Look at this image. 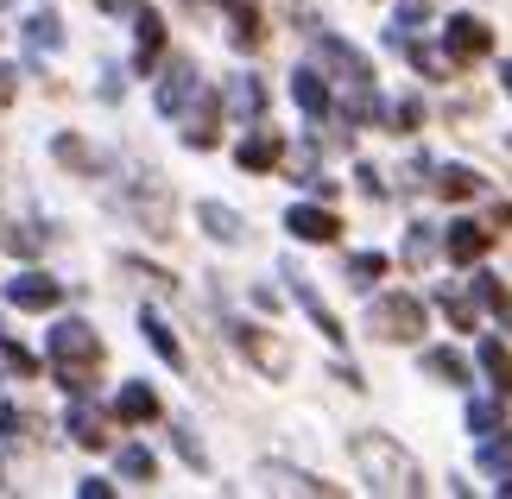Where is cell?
I'll list each match as a JSON object with an SVG mask.
<instances>
[{
	"mask_svg": "<svg viewBox=\"0 0 512 499\" xmlns=\"http://www.w3.org/2000/svg\"><path fill=\"white\" fill-rule=\"evenodd\" d=\"M354 177H361V190H367V196H386V184H380V171H373V165H361Z\"/></svg>",
	"mask_w": 512,
	"mask_h": 499,
	"instance_id": "39",
	"label": "cell"
},
{
	"mask_svg": "<svg viewBox=\"0 0 512 499\" xmlns=\"http://www.w3.org/2000/svg\"><path fill=\"white\" fill-rule=\"evenodd\" d=\"M26 38H32L38 51H57V38H64V32H57L51 13H32V19H26Z\"/></svg>",
	"mask_w": 512,
	"mask_h": 499,
	"instance_id": "31",
	"label": "cell"
},
{
	"mask_svg": "<svg viewBox=\"0 0 512 499\" xmlns=\"http://www.w3.org/2000/svg\"><path fill=\"white\" fill-rule=\"evenodd\" d=\"M500 417H506V398H475L468 405V430L487 436V430H500Z\"/></svg>",
	"mask_w": 512,
	"mask_h": 499,
	"instance_id": "26",
	"label": "cell"
},
{
	"mask_svg": "<svg viewBox=\"0 0 512 499\" xmlns=\"http://www.w3.org/2000/svg\"><path fill=\"white\" fill-rule=\"evenodd\" d=\"M354 462L367 468V487L373 493H424L430 481H424V468L411 462V455L392 443V436H354Z\"/></svg>",
	"mask_w": 512,
	"mask_h": 499,
	"instance_id": "2",
	"label": "cell"
},
{
	"mask_svg": "<svg viewBox=\"0 0 512 499\" xmlns=\"http://www.w3.org/2000/svg\"><path fill=\"white\" fill-rule=\"evenodd\" d=\"M418 127H424V102H418V95H405V102L392 108V133H418Z\"/></svg>",
	"mask_w": 512,
	"mask_h": 499,
	"instance_id": "32",
	"label": "cell"
},
{
	"mask_svg": "<svg viewBox=\"0 0 512 499\" xmlns=\"http://www.w3.org/2000/svg\"><path fill=\"white\" fill-rule=\"evenodd\" d=\"M424 373H437L443 386H468V361L456 348H424Z\"/></svg>",
	"mask_w": 512,
	"mask_h": 499,
	"instance_id": "20",
	"label": "cell"
},
{
	"mask_svg": "<svg viewBox=\"0 0 512 499\" xmlns=\"http://www.w3.org/2000/svg\"><path fill=\"white\" fill-rule=\"evenodd\" d=\"M222 108H234L241 121H260V114H266V83H260V76H234L228 95H222Z\"/></svg>",
	"mask_w": 512,
	"mask_h": 499,
	"instance_id": "15",
	"label": "cell"
},
{
	"mask_svg": "<svg viewBox=\"0 0 512 499\" xmlns=\"http://www.w3.org/2000/svg\"><path fill=\"white\" fill-rule=\"evenodd\" d=\"M475 361L487 367L494 392H500V398H512V348H506V342H481V348H475Z\"/></svg>",
	"mask_w": 512,
	"mask_h": 499,
	"instance_id": "19",
	"label": "cell"
},
{
	"mask_svg": "<svg viewBox=\"0 0 512 499\" xmlns=\"http://www.w3.org/2000/svg\"><path fill=\"white\" fill-rule=\"evenodd\" d=\"M437 190H443V196H456V203H462V196H475V190H481V177H475V171H468V165H449Z\"/></svg>",
	"mask_w": 512,
	"mask_h": 499,
	"instance_id": "28",
	"label": "cell"
},
{
	"mask_svg": "<svg viewBox=\"0 0 512 499\" xmlns=\"http://www.w3.org/2000/svg\"><path fill=\"white\" fill-rule=\"evenodd\" d=\"M500 89H506V95H512V64H506V70H500Z\"/></svg>",
	"mask_w": 512,
	"mask_h": 499,
	"instance_id": "40",
	"label": "cell"
},
{
	"mask_svg": "<svg viewBox=\"0 0 512 499\" xmlns=\"http://www.w3.org/2000/svg\"><path fill=\"white\" fill-rule=\"evenodd\" d=\"M405 266H411V272H424V266H430V234H424V228H411V241H405Z\"/></svg>",
	"mask_w": 512,
	"mask_h": 499,
	"instance_id": "35",
	"label": "cell"
},
{
	"mask_svg": "<svg viewBox=\"0 0 512 499\" xmlns=\"http://www.w3.org/2000/svg\"><path fill=\"white\" fill-rule=\"evenodd\" d=\"M228 7V45L234 51H260L266 45V13L253 7V0H222Z\"/></svg>",
	"mask_w": 512,
	"mask_h": 499,
	"instance_id": "8",
	"label": "cell"
},
{
	"mask_svg": "<svg viewBox=\"0 0 512 499\" xmlns=\"http://www.w3.org/2000/svg\"><path fill=\"white\" fill-rule=\"evenodd\" d=\"M437 304H443V316H449L456 329H475V297H462V291H443Z\"/></svg>",
	"mask_w": 512,
	"mask_h": 499,
	"instance_id": "30",
	"label": "cell"
},
{
	"mask_svg": "<svg viewBox=\"0 0 512 499\" xmlns=\"http://www.w3.org/2000/svg\"><path fill=\"white\" fill-rule=\"evenodd\" d=\"M0 361H7L19 379H38V361H32V354L26 348H19V342H0Z\"/></svg>",
	"mask_w": 512,
	"mask_h": 499,
	"instance_id": "33",
	"label": "cell"
},
{
	"mask_svg": "<svg viewBox=\"0 0 512 499\" xmlns=\"http://www.w3.org/2000/svg\"><path fill=\"white\" fill-rule=\"evenodd\" d=\"M373 278H386V253H354V259H348V285L367 291Z\"/></svg>",
	"mask_w": 512,
	"mask_h": 499,
	"instance_id": "25",
	"label": "cell"
},
{
	"mask_svg": "<svg viewBox=\"0 0 512 499\" xmlns=\"http://www.w3.org/2000/svg\"><path fill=\"white\" fill-rule=\"evenodd\" d=\"M196 222H203L209 234H215V241H241V215H234V209H222V203H203V209H196Z\"/></svg>",
	"mask_w": 512,
	"mask_h": 499,
	"instance_id": "23",
	"label": "cell"
},
{
	"mask_svg": "<svg viewBox=\"0 0 512 499\" xmlns=\"http://www.w3.org/2000/svg\"><path fill=\"white\" fill-rule=\"evenodd\" d=\"M51 367H57V386L89 398V386L102 379V335H95L89 323H57L51 329Z\"/></svg>",
	"mask_w": 512,
	"mask_h": 499,
	"instance_id": "1",
	"label": "cell"
},
{
	"mask_svg": "<svg viewBox=\"0 0 512 499\" xmlns=\"http://www.w3.org/2000/svg\"><path fill=\"white\" fill-rule=\"evenodd\" d=\"M57 158H64V165H83V171H95V152L83 146V139H70V133L57 139Z\"/></svg>",
	"mask_w": 512,
	"mask_h": 499,
	"instance_id": "34",
	"label": "cell"
},
{
	"mask_svg": "<svg viewBox=\"0 0 512 499\" xmlns=\"http://www.w3.org/2000/svg\"><path fill=\"white\" fill-rule=\"evenodd\" d=\"M26 430V411H13V405H0V436H19Z\"/></svg>",
	"mask_w": 512,
	"mask_h": 499,
	"instance_id": "38",
	"label": "cell"
},
{
	"mask_svg": "<svg viewBox=\"0 0 512 499\" xmlns=\"http://www.w3.org/2000/svg\"><path fill=\"white\" fill-rule=\"evenodd\" d=\"M424 297H411V291H392V297H373L367 304V329L380 335V342H418L424 335Z\"/></svg>",
	"mask_w": 512,
	"mask_h": 499,
	"instance_id": "3",
	"label": "cell"
},
{
	"mask_svg": "<svg viewBox=\"0 0 512 499\" xmlns=\"http://www.w3.org/2000/svg\"><path fill=\"white\" fill-rule=\"evenodd\" d=\"M487 247H494V234H487V228H475V222H449V259H456V266H475Z\"/></svg>",
	"mask_w": 512,
	"mask_h": 499,
	"instance_id": "17",
	"label": "cell"
},
{
	"mask_svg": "<svg viewBox=\"0 0 512 499\" xmlns=\"http://www.w3.org/2000/svg\"><path fill=\"white\" fill-rule=\"evenodd\" d=\"M121 474H127V481H140V487H146V481H159V462H152L146 449H133V443H127V449H121Z\"/></svg>",
	"mask_w": 512,
	"mask_h": 499,
	"instance_id": "27",
	"label": "cell"
},
{
	"mask_svg": "<svg viewBox=\"0 0 512 499\" xmlns=\"http://www.w3.org/2000/svg\"><path fill=\"white\" fill-rule=\"evenodd\" d=\"M0 247L7 253H38L45 241H38V234H19V228H0Z\"/></svg>",
	"mask_w": 512,
	"mask_h": 499,
	"instance_id": "36",
	"label": "cell"
},
{
	"mask_svg": "<svg viewBox=\"0 0 512 499\" xmlns=\"http://www.w3.org/2000/svg\"><path fill=\"white\" fill-rule=\"evenodd\" d=\"M114 417H121V424H159V392L140 386V379H127L121 398H114Z\"/></svg>",
	"mask_w": 512,
	"mask_h": 499,
	"instance_id": "11",
	"label": "cell"
},
{
	"mask_svg": "<svg viewBox=\"0 0 512 499\" xmlns=\"http://www.w3.org/2000/svg\"><path fill=\"white\" fill-rule=\"evenodd\" d=\"M70 436H76L83 449H108V430H102V417H95V411L83 405V398H76V411H70Z\"/></svg>",
	"mask_w": 512,
	"mask_h": 499,
	"instance_id": "24",
	"label": "cell"
},
{
	"mask_svg": "<svg viewBox=\"0 0 512 499\" xmlns=\"http://www.w3.org/2000/svg\"><path fill=\"white\" fill-rule=\"evenodd\" d=\"M133 32H140V51H133V70H159V57H165V19L152 13V7H140V19H133Z\"/></svg>",
	"mask_w": 512,
	"mask_h": 499,
	"instance_id": "10",
	"label": "cell"
},
{
	"mask_svg": "<svg viewBox=\"0 0 512 499\" xmlns=\"http://www.w3.org/2000/svg\"><path fill=\"white\" fill-rule=\"evenodd\" d=\"M285 228L298 234V241H310V247L342 241V222H336V215H329L323 203H291V209H285Z\"/></svg>",
	"mask_w": 512,
	"mask_h": 499,
	"instance_id": "6",
	"label": "cell"
},
{
	"mask_svg": "<svg viewBox=\"0 0 512 499\" xmlns=\"http://www.w3.org/2000/svg\"><path fill=\"white\" fill-rule=\"evenodd\" d=\"M7 304L13 310H57V304H64V285L45 278V272H19L7 285Z\"/></svg>",
	"mask_w": 512,
	"mask_h": 499,
	"instance_id": "7",
	"label": "cell"
},
{
	"mask_svg": "<svg viewBox=\"0 0 512 499\" xmlns=\"http://www.w3.org/2000/svg\"><path fill=\"white\" fill-rule=\"evenodd\" d=\"M475 304L494 316V323L512 335V291H506V278H494V272H475Z\"/></svg>",
	"mask_w": 512,
	"mask_h": 499,
	"instance_id": "14",
	"label": "cell"
},
{
	"mask_svg": "<svg viewBox=\"0 0 512 499\" xmlns=\"http://www.w3.org/2000/svg\"><path fill=\"white\" fill-rule=\"evenodd\" d=\"M279 158H285V139L279 133H247L241 146H234V165H241V171H272Z\"/></svg>",
	"mask_w": 512,
	"mask_h": 499,
	"instance_id": "13",
	"label": "cell"
},
{
	"mask_svg": "<svg viewBox=\"0 0 512 499\" xmlns=\"http://www.w3.org/2000/svg\"><path fill=\"white\" fill-rule=\"evenodd\" d=\"M291 95H298V108L310 114V121H323V114L336 108V95H329V83H323L317 70H298V76H291Z\"/></svg>",
	"mask_w": 512,
	"mask_h": 499,
	"instance_id": "16",
	"label": "cell"
},
{
	"mask_svg": "<svg viewBox=\"0 0 512 499\" xmlns=\"http://www.w3.org/2000/svg\"><path fill=\"white\" fill-rule=\"evenodd\" d=\"M272 487H285V493H336L329 481H310V474H298V468H272Z\"/></svg>",
	"mask_w": 512,
	"mask_h": 499,
	"instance_id": "29",
	"label": "cell"
},
{
	"mask_svg": "<svg viewBox=\"0 0 512 499\" xmlns=\"http://www.w3.org/2000/svg\"><path fill=\"white\" fill-rule=\"evenodd\" d=\"M215 121H222V95L215 89H196V114H190V127H184V146H196V152H209L215 139Z\"/></svg>",
	"mask_w": 512,
	"mask_h": 499,
	"instance_id": "9",
	"label": "cell"
},
{
	"mask_svg": "<svg viewBox=\"0 0 512 499\" xmlns=\"http://www.w3.org/2000/svg\"><path fill=\"white\" fill-rule=\"evenodd\" d=\"M196 89H203V83H196L190 57H171V70H165V83H159V108H165V114H177L184 102H196Z\"/></svg>",
	"mask_w": 512,
	"mask_h": 499,
	"instance_id": "12",
	"label": "cell"
},
{
	"mask_svg": "<svg viewBox=\"0 0 512 499\" xmlns=\"http://www.w3.org/2000/svg\"><path fill=\"white\" fill-rule=\"evenodd\" d=\"M13 102H19V70L0 64V108H13Z\"/></svg>",
	"mask_w": 512,
	"mask_h": 499,
	"instance_id": "37",
	"label": "cell"
},
{
	"mask_svg": "<svg viewBox=\"0 0 512 499\" xmlns=\"http://www.w3.org/2000/svg\"><path fill=\"white\" fill-rule=\"evenodd\" d=\"M443 51H449V70H468V64H481L487 51H494V26L475 13H456L443 26Z\"/></svg>",
	"mask_w": 512,
	"mask_h": 499,
	"instance_id": "4",
	"label": "cell"
},
{
	"mask_svg": "<svg viewBox=\"0 0 512 499\" xmlns=\"http://www.w3.org/2000/svg\"><path fill=\"white\" fill-rule=\"evenodd\" d=\"M140 329H146V342L159 348V354H165L171 367H184V348H177V335L165 329V316H159V310H140Z\"/></svg>",
	"mask_w": 512,
	"mask_h": 499,
	"instance_id": "21",
	"label": "cell"
},
{
	"mask_svg": "<svg viewBox=\"0 0 512 499\" xmlns=\"http://www.w3.org/2000/svg\"><path fill=\"white\" fill-rule=\"evenodd\" d=\"M475 462H481L487 474H500V481H512V430H506V424L481 436V449H475Z\"/></svg>",
	"mask_w": 512,
	"mask_h": 499,
	"instance_id": "18",
	"label": "cell"
},
{
	"mask_svg": "<svg viewBox=\"0 0 512 499\" xmlns=\"http://www.w3.org/2000/svg\"><path fill=\"white\" fill-rule=\"evenodd\" d=\"M228 335H234V348H241L247 361L266 373V379L291 373V348H285V342H279V335H272V329H260V323H228Z\"/></svg>",
	"mask_w": 512,
	"mask_h": 499,
	"instance_id": "5",
	"label": "cell"
},
{
	"mask_svg": "<svg viewBox=\"0 0 512 499\" xmlns=\"http://www.w3.org/2000/svg\"><path fill=\"white\" fill-rule=\"evenodd\" d=\"M291 291H298V304L310 310V323H317V329L329 335V342H342V329H336V316H329V304H323V297H317V291H310V285H304V278H298V272H291Z\"/></svg>",
	"mask_w": 512,
	"mask_h": 499,
	"instance_id": "22",
	"label": "cell"
}]
</instances>
